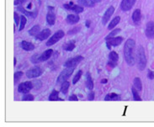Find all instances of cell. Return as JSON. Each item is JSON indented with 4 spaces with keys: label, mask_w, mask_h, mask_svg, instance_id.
<instances>
[{
    "label": "cell",
    "mask_w": 154,
    "mask_h": 127,
    "mask_svg": "<svg viewBox=\"0 0 154 127\" xmlns=\"http://www.w3.org/2000/svg\"><path fill=\"white\" fill-rule=\"evenodd\" d=\"M50 35H51V29H45L43 30L40 31L39 34H37V35H36V39L38 40V41H44V40H46V39L50 36Z\"/></svg>",
    "instance_id": "9a60e30c"
},
{
    "label": "cell",
    "mask_w": 154,
    "mask_h": 127,
    "mask_svg": "<svg viewBox=\"0 0 154 127\" xmlns=\"http://www.w3.org/2000/svg\"><path fill=\"white\" fill-rule=\"evenodd\" d=\"M84 60V56H78L76 57L71 58L69 60H67L66 62L64 63V67H75L76 66H78L82 61Z\"/></svg>",
    "instance_id": "52a82bcc"
},
{
    "label": "cell",
    "mask_w": 154,
    "mask_h": 127,
    "mask_svg": "<svg viewBox=\"0 0 154 127\" xmlns=\"http://www.w3.org/2000/svg\"><path fill=\"white\" fill-rule=\"evenodd\" d=\"M124 56L126 63L133 66L136 62V41L133 39H128L124 46Z\"/></svg>",
    "instance_id": "6da1fadb"
},
{
    "label": "cell",
    "mask_w": 154,
    "mask_h": 127,
    "mask_svg": "<svg viewBox=\"0 0 154 127\" xmlns=\"http://www.w3.org/2000/svg\"><path fill=\"white\" fill-rule=\"evenodd\" d=\"M63 8H65L66 9H68V10L73 11L75 14H80V13H82L84 11V8L83 7L74 4L72 2H70L68 3L63 4Z\"/></svg>",
    "instance_id": "8fae6325"
},
{
    "label": "cell",
    "mask_w": 154,
    "mask_h": 127,
    "mask_svg": "<svg viewBox=\"0 0 154 127\" xmlns=\"http://www.w3.org/2000/svg\"><path fill=\"white\" fill-rule=\"evenodd\" d=\"M26 22H27V20H26L25 16L21 15L20 16V29H19L20 31H21V30H23L24 29L25 25H26Z\"/></svg>",
    "instance_id": "4dcf8cb0"
},
{
    "label": "cell",
    "mask_w": 154,
    "mask_h": 127,
    "mask_svg": "<svg viewBox=\"0 0 154 127\" xmlns=\"http://www.w3.org/2000/svg\"><path fill=\"white\" fill-rule=\"evenodd\" d=\"M16 62H17V60H16V58L14 57V66L16 65Z\"/></svg>",
    "instance_id": "bcb514c9"
},
{
    "label": "cell",
    "mask_w": 154,
    "mask_h": 127,
    "mask_svg": "<svg viewBox=\"0 0 154 127\" xmlns=\"http://www.w3.org/2000/svg\"><path fill=\"white\" fill-rule=\"evenodd\" d=\"M49 100H50V101H57V100L63 101L62 99L59 98L58 91H57V90H53V91L51 92V94L50 96H49Z\"/></svg>",
    "instance_id": "7402d4cb"
},
{
    "label": "cell",
    "mask_w": 154,
    "mask_h": 127,
    "mask_svg": "<svg viewBox=\"0 0 154 127\" xmlns=\"http://www.w3.org/2000/svg\"><path fill=\"white\" fill-rule=\"evenodd\" d=\"M146 36L148 39H153L154 38V22L149 21L147 22L146 26V30H145Z\"/></svg>",
    "instance_id": "7c38bea8"
},
{
    "label": "cell",
    "mask_w": 154,
    "mask_h": 127,
    "mask_svg": "<svg viewBox=\"0 0 154 127\" xmlns=\"http://www.w3.org/2000/svg\"><path fill=\"white\" fill-rule=\"evenodd\" d=\"M75 47H76V41L73 40L66 42V44L63 45V50L66 51H72V50H74Z\"/></svg>",
    "instance_id": "ffe728a7"
},
{
    "label": "cell",
    "mask_w": 154,
    "mask_h": 127,
    "mask_svg": "<svg viewBox=\"0 0 154 127\" xmlns=\"http://www.w3.org/2000/svg\"><path fill=\"white\" fill-rule=\"evenodd\" d=\"M119 99V96L117 94L115 93H111V94H108L105 98V101H115V100H117Z\"/></svg>",
    "instance_id": "d4e9b609"
},
{
    "label": "cell",
    "mask_w": 154,
    "mask_h": 127,
    "mask_svg": "<svg viewBox=\"0 0 154 127\" xmlns=\"http://www.w3.org/2000/svg\"><path fill=\"white\" fill-rule=\"evenodd\" d=\"M116 64L117 63H115V62H111V61H110L109 62V63H108V65H107V67H109V69H112V68H114L115 66H116Z\"/></svg>",
    "instance_id": "f35d334b"
},
{
    "label": "cell",
    "mask_w": 154,
    "mask_h": 127,
    "mask_svg": "<svg viewBox=\"0 0 154 127\" xmlns=\"http://www.w3.org/2000/svg\"><path fill=\"white\" fill-rule=\"evenodd\" d=\"M132 92L133 94V99L135 101H141V98L139 96V94L137 93V89L135 87H133L132 88Z\"/></svg>",
    "instance_id": "f546056e"
},
{
    "label": "cell",
    "mask_w": 154,
    "mask_h": 127,
    "mask_svg": "<svg viewBox=\"0 0 154 127\" xmlns=\"http://www.w3.org/2000/svg\"><path fill=\"white\" fill-rule=\"evenodd\" d=\"M78 3L82 6L88 7V8L94 7L95 5V3L93 0H78Z\"/></svg>",
    "instance_id": "44dd1931"
},
{
    "label": "cell",
    "mask_w": 154,
    "mask_h": 127,
    "mask_svg": "<svg viewBox=\"0 0 154 127\" xmlns=\"http://www.w3.org/2000/svg\"><path fill=\"white\" fill-rule=\"evenodd\" d=\"M109 58H110V61L115 62V63H117V62L119 60V55L115 51H111L109 55Z\"/></svg>",
    "instance_id": "f1b7e54d"
},
{
    "label": "cell",
    "mask_w": 154,
    "mask_h": 127,
    "mask_svg": "<svg viewBox=\"0 0 154 127\" xmlns=\"http://www.w3.org/2000/svg\"><path fill=\"white\" fill-rule=\"evenodd\" d=\"M27 2V0H15V2H14V5H18V6H20V5H21V4H24V3H26Z\"/></svg>",
    "instance_id": "8d00e7d4"
},
{
    "label": "cell",
    "mask_w": 154,
    "mask_h": 127,
    "mask_svg": "<svg viewBox=\"0 0 154 127\" xmlns=\"http://www.w3.org/2000/svg\"><path fill=\"white\" fill-rule=\"evenodd\" d=\"M73 71H74V67H66V69H64L60 74H59V76L57 77V83L59 84V83H63V82H64L65 81H66L71 75L72 74V73H73Z\"/></svg>",
    "instance_id": "277c9868"
},
{
    "label": "cell",
    "mask_w": 154,
    "mask_h": 127,
    "mask_svg": "<svg viewBox=\"0 0 154 127\" xmlns=\"http://www.w3.org/2000/svg\"><path fill=\"white\" fill-rule=\"evenodd\" d=\"M17 9H18L19 11H20L22 14H26L27 16H30V17H32V18H36V17L37 16V11H33V12L28 11V10H26L25 9H24L22 7H18Z\"/></svg>",
    "instance_id": "d6986e66"
},
{
    "label": "cell",
    "mask_w": 154,
    "mask_h": 127,
    "mask_svg": "<svg viewBox=\"0 0 154 127\" xmlns=\"http://www.w3.org/2000/svg\"><path fill=\"white\" fill-rule=\"evenodd\" d=\"M147 77H148V78L151 79V80L154 79V72L149 71V72H148V74H147Z\"/></svg>",
    "instance_id": "b9f144b4"
},
{
    "label": "cell",
    "mask_w": 154,
    "mask_h": 127,
    "mask_svg": "<svg viewBox=\"0 0 154 127\" xmlns=\"http://www.w3.org/2000/svg\"><path fill=\"white\" fill-rule=\"evenodd\" d=\"M119 32H120V29H114L113 31H111L110 32V35H108L106 37H105V40H107V39H109V38H111V37H114L116 34H118Z\"/></svg>",
    "instance_id": "836d02e7"
},
{
    "label": "cell",
    "mask_w": 154,
    "mask_h": 127,
    "mask_svg": "<svg viewBox=\"0 0 154 127\" xmlns=\"http://www.w3.org/2000/svg\"><path fill=\"white\" fill-rule=\"evenodd\" d=\"M136 0H122L120 3V9L123 11H129L133 5L135 4Z\"/></svg>",
    "instance_id": "5bb4252c"
},
{
    "label": "cell",
    "mask_w": 154,
    "mask_h": 127,
    "mask_svg": "<svg viewBox=\"0 0 154 127\" xmlns=\"http://www.w3.org/2000/svg\"><path fill=\"white\" fill-rule=\"evenodd\" d=\"M42 69L40 67H36L34 68H31L26 72V77L28 78H35L37 77H40L42 74Z\"/></svg>",
    "instance_id": "9c48e42d"
},
{
    "label": "cell",
    "mask_w": 154,
    "mask_h": 127,
    "mask_svg": "<svg viewBox=\"0 0 154 127\" xmlns=\"http://www.w3.org/2000/svg\"><path fill=\"white\" fill-rule=\"evenodd\" d=\"M34 100L35 98L32 94H25L22 99L23 101H33Z\"/></svg>",
    "instance_id": "e575fe53"
},
{
    "label": "cell",
    "mask_w": 154,
    "mask_h": 127,
    "mask_svg": "<svg viewBox=\"0 0 154 127\" xmlns=\"http://www.w3.org/2000/svg\"><path fill=\"white\" fill-rule=\"evenodd\" d=\"M79 20H80V18H79V16H78V14H68L67 16H66V22L68 23V24H70V25H75V24H77L78 21H79Z\"/></svg>",
    "instance_id": "2e32d148"
},
{
    "label": "cell",
    "mask_w": 154,
    "mask_h": 127,
    "mask_svg": "<svg viewBox=\"0 0 154 127\" xmlns=\"http://www.w3.org/2000/svg\"><path fill=\"white\" fill-rule=\"evenodd\" d=\"M114 12H115V8L113 6H110L106 9V11L105 12V14L103 15V18H102V24L104 26L106 25V23L110 20V17L112 16Z\"/></svg>",
    "instance_id": "4fadbf2b"
},
{
    "label": "cell",
    "mask_w": 154,
    "mask_h": 127,
    "mask_svg": "<svg viewBox=\"0 0 154 127\" xmlns=\"http://www.w3.org/2000/svg\"><path fill=\"white\" fill-rule=\"evenodd\" d=\"M33 88V84L31 82H24L19 85L18 87V91L21 94H28Z\"/></svg>",
    "instance_id": "30bf717a"
},
{
    "label": "cell",
    "mask_w": 154,
    "mask_h": 127,
    "mask_svg": "<svg viewBox=\"0 0 154 127\" xmlns=\"http://www.w3.org/2000/svg\"><path fill=\"white\" fill-rule=\"evenodd\" d=\"M136 62H137V67L138 69L142 71L145 69L146 66H147V57H146V54H145V51L144 48L141 46L138 47L137 49V52H136Z\"/></svg>",
    "instance_id": "7a4b0ae2"
},
{
    "label": "cell",
    "mask_w": 154,
    "mask_h": 127,
    "mask_svg": "<svg viewBox=\"0 0 154 127\" xmlns=\"http://www.w3.org/2000/svg\"><path fill=\"white\" fill-rule=\"evenodd\" d=\"M105 41H106V46H107L108 49H110L111 46H117L120 45L123 41V37H121V36L111 37Z\"/></svg>",
    "instance_id": "ba28073f"
},
{
    "label": "cell",
    "mask_w": 154,
    "mask_h": 127,
    "mask_svg": "<svg viewBox=\"0 0 154 127\" xmlns=\"http://www.w3.org/2000/svg\"><path fill=\"white\" fill-rule=\"evenodd\" d=\"M86 86L89 90L93 88V79L92 77L90 75L89 73H87L86 74Z\"/></svg>",
    "instance_id": "603a6c76"
},
{
    "label": "cell",
    "mask_w": 154,
    "mask_h": 127,
    "mask_svg": "<svg viewBox=\"0 0 154 127\" xmlns=\"http://www.w3.org/2000/svg\"><path fill=\"white\" fill-rule=\"evenodd\" d=\"M93 1L95 3H99V2H101V0H93Z\"/></svg>",
    "instance_id": "f6af8a7d"
},
{
    "label": "cell",
    "mask_w": 154,
    "mask_h": 127,
    "mask_svg": "<svg viewBox=\"0 0 154 127\" xmlns=\"http://www.w3.org/2000/svg\"><path fill=\"white\" fill-rule=\"evenodd\" d=\"M90 24H91V22H90V20H87L86 21V27H89L90 26Z\"/></svg>",
    "instance_id": "7bdbcfd3"
},
{
    "label": "cell",
    "mask_w": 154,
    "mask_h": 127,
    "mask_svg": "<svg viewBox=\"0 0 154 127\" xmlns=\"http://www.w3.org/2000/svg\"><path fill=\"white\" fill-rule=\"evenodd\" d=\"M46 22L50 26L55 25L56 22V11L55 8L53 6H49L48 7V12L46 14Z\"/></svg>",
    "instance_id": "8992f818"
},
{
    "label": "cell",
    "mask_w": 154,
    "mask_h": 127,
    "mask_svg": "<svg viewBox=\"0 0 154 127\" xmlns=\"http://www.w3.org/2000/svg\"><path fill=\"white\" fill-rule=\"evenodd\" d=\"M40 29L41 27L39 25H36V26H33L30 30H29V34L30 35H36L37 34H39L40 32Z\"/></svg>",
    "instance_id": "4316f807"
},
{
    "label": "cell",
    "mask_w": 154,
    "mask_h": 127,
    "mask_svg": "<svg viewBox=\"0 0 154 127\" xmlns=\"http://www.w3.org/2000/svg\"><path fill=\"white\" fill-rule=\"evenodd\" d=\"M14 21H15V25L16 26H18L20 21V17L19 16L18 14H16V12L14 13Z\"/></svg>",
    "instance_id": "d590c367"
},
{
    "label": "cell",
    "mask_w": 154,
    "mask_h": 127,
    "mask_svg": "<svg viewBox=\"0 0 154 127\" xmlns=\"http://www.w3.org/2000/svg\"><path fill=\"white\" fill-rule=\"evenodd\" d=\"M70 101H78V97L75 95V94H72V96H70L69 97V99H68Z\"/></svg>",
    "instance_id": "ab89813d"
},
{
    "label": "cell",
    "mask_w": 154,
    "mask_h": 127,
    "mask_svg": "<svg viewBox=\"0 0 154 127\" xmlns=\"http://www.w3.org/2000/svg\"><path fill=\"white\" fill-rule=\"evenodd\" d=\"M21 47H22L23 50L27 51H33L35 49V46L31 42H29V41H23L21 42Z\"/></svg>",
    "instance_id": "ac0fdd59"
},
{
    "label": "cell",
    "mask_w": 154,
    "mask_h": 127,
    "mask_svg": "<svg viewBox=\"0 0 154 127\" xmlns=\"http://www.w3.org/2000/svg\"><path fill=\"white\" fill-rule=\"evenodd\" d=\"M141 19V10L139 9H137L132 14V20L134 23L138 24L140 22Z\"/></svg>",
    "instance_id": "e0dca14e"
},
{
    "label": "cell",
    "mask_w": 154,
    "mask_h": 127,
    "mask_svg": "<svg viewBox=\"0 0 154 127\" xmlns=\"http://www.w3.org/2000/svg\"><path fill=\"white\" fill-rule=\"evenodd\" d=\"M134 87L138 90L141 91L142 89V83L139 77H135L134 78Z\"/></svg>",
    "instance_id": "484cf974"
},
{
    "label": "cell",
    "mask_w": 154,
    "mask_h": 127,
    "mask_svg": "<svg viewBox=\"0 0 154 127\" xmlns=\"http://www.w3.org/2000/svg\"><path fill=\"white\" fill-rule=\"evenodd\" d=\"M53 51L51 49H48L46 51H45L42 54H41L40 56L35 55L31 57V62L33 63H38V62H45L47 61L52 55Z\"/></svg>",
    "instance_id": "3957f363"
},
{
    "label": "cell",
    "mask_w": 154,
    "mask_h": 127,
    "mask_svg": "<svg viewBox=\"0 0 154 127\" xmlns=\"http://www.w3.org/2000/svg\"><path fill=\"white\" fill-rule=\"evenodd\" d=\"M64 35H65V33H64L63 30H58V31H57V32L47 41L46 46H51L52 45L56 44V43L58 42L62 38H63Z\"/></svg>",
    "instance_id": "5b68a950"
},
{
    "label": "cell",
    "mask_w": 154,
    "mask_h": 127,
    "mask_svg": "<svg viewBox=\"0 0 154 127\" xmlns=\"http://www.w3.org/2000/svg\"><path fill=\"white\" fill-rule=\"evenodd\" d=\"M88 100H94V93L93 92H91L88 96Z\"/></svg>",
    "instance_id": "60d3db41"
},
{
    "label": "cell",
    "mask_w": 154,
    "mask_h": 127,
    "mask_svg": "<svg viewBox=\"0 0 154 127\" xmlns=\"http://www.w3.org/2000/svg\"><path fill=\"white\" fill-rule=\"evenodd\" d=\"M69 86H70V82H69L68 81H65L64 82H63L62 87H61V92H62L63 94H67Z\"/></svg>",
    "instance_id": "83f0119b"
},
{
    "label": "cell",
    "mask_w": 154,
    "mask_h": 127,
    "mask_svg": "<svg viewBox=\"0 0 154 127\" xmlns=\"http://www.w3.org/2000/svg\"><path fill=\"white\" fill-rule=\"evenodd\" d=\"M82 75H83V71H82V70H79V71L77 73V74L75 75V77H74L73 80H72V83H73V84H76V83L79 81V79L81 78Z\"/></svg>",
    "instance_id": "1f68e13d"
},
{
    "label": "cell",
    "mask_w": 154,
    "mask_h": 127,
    "mask_svg": "<svg viewBox=\"0 0 154 127\" xmlns=\"http://www.w3.org/2000/svg\"><path fill=\"white\" fill-rule=\"evenodd\" d=\"M80 27H81V26H79L78 29H77V28H74V29H72V30H69V31H68V34H69V35H73V34H76V32H78V31L80 29Z\"/></svg>",
    "instance_id": "74e56055"
},
{
    "label": "cell",
    "mask_w": 154,
    "mask_h": 127,
    "mask_svg": "<svg viewBox=\"0 0 154 127\" xmlns=\"http://www.w3.org/2000/svg\"><path fill=\"white\" fill-rule=\"evenodd\" d=\"M23 74L24 73L22 72H16L14 73V83H17L20 80V78L23 77Z\"/></svg>",
    "instance_id": "d6a6232c"
},
{
    "label": "cell",
    "mask_w": 154,
    "mask_h": 127,
    "mask_svg": "<svg viewBox=\"0 0 154 127\" xmlns=\"http://www.w3.org/2000/svg\"><path fill=\"white\" fill-rule=\"evenodd\" d=\"M120 16H116V17H115L111 21H110V25L108 26V29H114L115 26H117L119 23H120Z\"/></svg>",
    "instance_id": "cb8c5ba5"
},
{
    "label": "cell",
    "mask_w": 154,
    "mask_h": 127,
    "mask_svg": "<svg viewBox=\"0 0 154 127\" xmlns=\"http://www.w3.org/2000/svg\"><path fill=\"white\" fill-rule=\"evenodd\" d=\"M101 82H102V83H106V82H107V79H102Z\"/></svg>",
    "instance_id": "ee69618b"
}]
</instances>
